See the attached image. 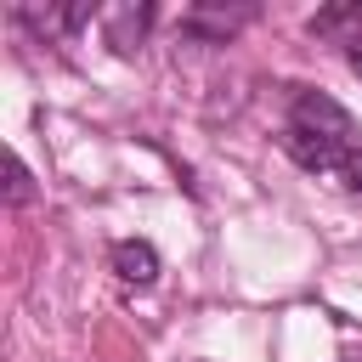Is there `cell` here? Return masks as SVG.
<instances>
[{
	"instance_id": "1",
	"label": "cell",
	"mask_w": 362,
	"mask_h": 362,
	"mask_svg": "<svg viewBox=\"0 0 362 362\" xmlns=\"http://www.w3.org/2000/svg\"><path fill=\"white\" fill-rule=\"evenodd\" d=\"M283 147L300 170L334 175L339 187H362V124L322 90H300L283 119Z\"/></svg>"
},
{
	"instance_id": "4",
	"label": "cell",
	"mask_w": 362,
	"mask_h": 362,
	"mask_svg": "<svg viewBox=\"0 0 362 362\" xmlns=\"http://www.w3.org/2000/svg\"><path fill=\"white\" fill-rule=\"evenodd\" d=\"M351 62H356V68H362V45H356V51H351Z\"/></svg>"
},
{
	"instance_id": "3",
	"label": "cell",
	"mask_w": 362,
	"mask_h": 362,
	"mask_svg": "<svg viewBox=\"0 0 362 362\" xmlns=\"http://www.w3.org/2000/svg\"><path fill=\"white\" fill-rule=\"evenodd\" d=\"M11 198H17V204L28 198V170H23V158H11Z\"/></svg>"
},
{
	"instance_id": "2",
	"label": "cell",
	"mask_w": 362,
	"mask_h": 362,
	"mask_svg": "<svg viewBox=\"0 0 362 362\" xmlns=\"http://www.w3.org/2000/svg\"><path fill=\"white\" fill-rule=\"evenodd\" d=\"M113 272H119V283L147 288V283L158 277V249L141 243V238H119V243H113Z\"/></svg>"
}]
</instances>
